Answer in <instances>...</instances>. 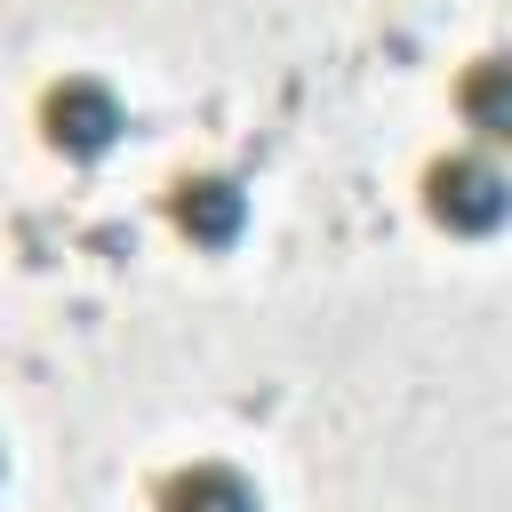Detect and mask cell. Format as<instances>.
Here are the masks:
<instances>
[{"label":"cell","instance_id":"6da1fadb","mask_svg":"<svg viewBox=\"0 0 512 512\" xmlns=\"http://www.w3.org/2000/svg\"><path fill=\"white\" fill-rule=\"evenodd\" d=\"M424 200H432V216L448 224V232H496L504 224V208H512V184L496 176V160H440L432 176H424Z\"/></svg>","mask_w":512,"mask_h":512},{"label":"cell","instance_id":"7a4b0ae2","mask_svg":"<svg viewBox=\"0 0 512 512\" xmlns=\"http://www.w3.org/2000/svg\"><path fill=\"white\" fill-rule=\"evenodd\" d=\"M40 120H48V144H56V152L96 160V152H112V136H120V96H112L104 80H56L48 104H40Z\"/></svg>","mask_w":512,"mask_h":512},{"label":"cell","instance_id":"3957f363","mask_svg":"<svg viewBox=\"0 0 512 512\" xmlns=\"http://www.w3.org/2000/svg\"><path fill=\"white\" fill-rule=\"evenodd\" d=\"M168 208H176V224H184L200 248H232V240H240V224H248V200H240V184H232V176H184Z\"/></svg>","mask_w":512,"mask_h":512},{"label":"cell","instance_id":"277c9868","mask_svg":"<svg viewBox=\"0 0 512 512\" xmlns=\"http://www.w3.org/2000/svg\"><path fill=\"white\" fill-rule=\"evenodd\" d=\"M160 512H256V488L232 464H192L160 488Z\"/></svg>","mask_w":512,"mask_h":512},{"label":"cell","instance_id":"5b68a950","mask_svg":"<svg viewBox=\"0 0 512 512\" xmlns=\"http://www.w3.org/2000/svg\"><path fill=\"white\" fill-rule=\"evenodd\" d=\"M464 112H472L480 136H512V80H504V64H480V72H472Z\"/></svg>","mask_w":512,"mask_h":512}]
</instances>
